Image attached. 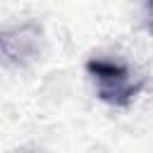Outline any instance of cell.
<instances>
[{"label":"cell","instance_id":"obj_1","mask_svg":"<svg viewBox=\"0 0 153 153\" xmlns=\"http://www.w3.org/2000/svg\"><path fill=\"white\" fill-rule=\"evenodd\" d=\"M86 69L98 86L100 100H105L110 105H120V108L129 105L141 88V81H134L131 72L117 60L96 57V60L86 62Z\"/></svg>","mask_w":153,"mask_h":153},{"label":"cell","instance_id":"obj_2","mask_svg":"<svg viewBox=\"0 0 153 153\" xmlns=\"http://www.w3.org/2000/svg\"><path fill=\"white\" fill-rule=\"evenodd\" d=\"M151 12H153V5H151Z\"/></svg>","mask_w":153,"mask_h":153}]
</instances>
